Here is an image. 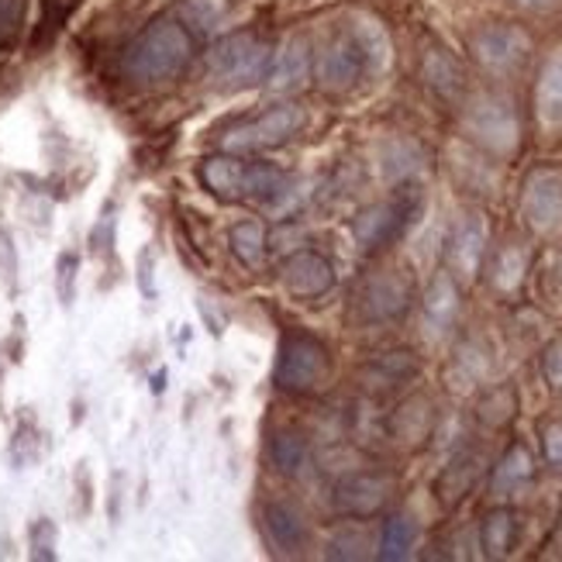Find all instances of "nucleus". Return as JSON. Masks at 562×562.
I'll use <instances>...</instances> for the list:
<instances>
[{
    "label": "nucleus",
    "instance_id": "nucleus-1",
    "mask_svg": "<svg viewBox=\"0 0 562 562\" xmlns=\"http://www.w3.org/2000/svg\"><path fill=\"white\" fill-rule=\"evenodd\" d=\"M390 66V38L373 18L349 21L331 35L317 56V80L328 90H349L362 77H373Z\"/></svg>",
    "mask_w": 562,
    "mask_h": 562
},
{
    "label": "nucleus",
    "instance_id": "nucleus-2",
    "mask_svg": "<svg viewBox=\"0 0 562 562\" xmlns=\"http://www.w3.org/2000/svg\"><path fill=\"white\" fill-rule=\"evenodd\" d=\"M193 56V29L177 18H159L125 48V72L135 83L173 80Z\"/></svg>",
    "mask_w": 562,
    "mask_h": 562
},
{
    "label": "nucleus",
    "instance_id": "nucleus-3",
    "mask_svg": "<svg viewBox=\"0 0 562 562\" xmlns=\"http://www.w3.org/2000/svg\"><path fill=\"white\" fill-rule=\"evenodd\" d=\"M201 180L217 198H280L290 187V177L270 162H241L232 156H217L201 166Z\"/></svg>",
    "mask_w": 562,
    "mask_h": 562
},
{
    "label": "nucleus",
    "instance_id": "nucleus-4",
    "mask_svg": "<svg viewBox=\"0 0 562 562\" xmlns=\"http://www.w3.org/2000/svg\"><path fill=\"white\" fill-rule=\"evenodd\" d=\"M422 214V190L418 187H401L394 193V201L366 207L356 222H352V235L366 252H376L390 241H397Z\"/></svg>",
    "mask_w": 562,
    "mask_h": 562
},
{
    "label": "nucleus",
    "instance_id": "nucleus-5",
    "mask_svg": "<svg viewBox=\"0 0 562 562\" xmlns=\"http://www.w3.org/2000/svg\"><path fill=\"white\" fill-rule=\"evenodd\" d=\"M304 128V111L297 104H280L252 121H241L232 132L222 135V149L228 153H266L286 145L293 135Z\"/></svg>",
    "mask_w": 562,
    "mask_h": 562
},
{
    "label": "nucleus",
    "instance_id": "nucleus-6",
    "mask_svg": "<svg viewBox=\"0 0 562 562\" xmlns=\"http://www.w3.org/2000/svg\"><path fill=\"white\" fill-rule=\"evenodd\" d=\"M331 359L328 349L311 335H290L283 338L280 356H277V386L293 390V394H307V390L322 386L328 380Z\"/></svg>",
    "mask_w": 562,
    "mask_h": 562
},
{
    "label": "nucleus",
    "instance_id": "nucleus-7",
    "mask_svg": "<svg viewBox=\"0 0 562 562\" xmlns=\"http://www.w3.org/2000/svg\"><path fill=\"white\" fill-rule=\"evenodd\" d=\"M207 69L214 72V80H222L228 87L256 83L266 72V45L249 32L228 35L211 48Z\"/></svg>",
    "mask_w": 562,
    "mask_h": 562
},
{
    "label": "nucleus",
    "instance_id": "nucleus-8",
    "mask_svg": "<svg viewBox=\"0 0 562 562\" xmlns=\"http://www.w3.org/2000/svg\"><path fill=\"white\" fill-rule=\"evenodd\" d=\"M470 135L491 153H510L518 145V114L504 97H480L467 114Z\"/></svg>",
    "mask_w": 562,
    "mask_h": 562
},
{
    "label": "nucleus",
    "instance_id": "nucleus-9",
    "mask_svg": "<svg viewBox=\"0 0 562 562\" xmlns=\"http://www.w3.org/2000/svg\"><path fill=\"white\" fill-rule=\"evenodd\" d=\"M525 217L535 232L562 228V173L555 169H539L525 183Z\"/></svg>",
    "mask_w": 562,
    "mask_h": 562
},
{
    "label": "nucleus",
    "instance_id": "nucleus-10",
    "mask_svg": "<svg viewBox=\"0 0 562 562\" xmlns=\"http://www.w3.org/2000/svg\"><path fill=\"white\" fill-rule=\"evenodd\" d=\"M394 480L386 473H349L335 486V507L349 518H370L386 504Z\"/></svg>",
    "mask_w": 562,
    "mask_h": 562
},
{
    "label": "nucleus",
    "instance_id": "nucleus-11",
    "mask_svg": "<svg viewBox=\"0 0 562 562\" xmlns=\"http://www.w3.org/2000/svg\"><path fill=\"white\" fill-rule=\"evenodd\" d=\"M411 304V290L397 273H380L359 293V314L362 322L383 325V322H397Z\"/></svg>",
    "mask_w": 562,
    "mask_h": 562
},
{
    "label": "nucleus",
    "instance_id": "nucleus-12",
    "mask_svg": "<svg viewBox=\"0 0 562 562\" xmlns=\"http://www.w3.org/2000/svg\"><path fill=\"white\" fill-rule=\"evenodd\" d=\"M473 53L491 72H510L515 66H521L528 53V38L525 32L510 29V24H491V29H483L473 38Z\"/></svg>",
    "mask_w": 562,
    "mask_h": 562
},
{
    "label": "nucleus",
    "instance_id": "nucleus-13",
    "mask_svg": "<svg viewBox=\"0 0 562 562\" xmlns=\"http://www.w3.org/2000/svg\"><path fill=\"white\" fill-rule=\"evenodd\" d=\"M280 280L293 297H322V293L335 286V270L322 252L304 249V252H293L283 262Z\"/></svg>",
    "mask_w": 562,
    "mask_h": 562
},
{
    "label": "nucleus",
    "instance_id": "nucleus-14",
    "mask_svg": "<svg viewBox=\"0 0 562 562\" xmlns=\"http://www.w3.org/2000/svg\"><path fill=\"white\" fill-rule=\"evenodd\" d=\"M262 531L270 546L280 552V555H297L307 542V528H304V518L293 510L290 504H266L262 510Z\"/></svg>",
    "mask_w": 562,
    "mask_h": 562
},
{
    "label": "nucleus",
    "instance_id": "nucleus-15",
    "mask_svg": "<svg viewBox=\"0 0 562 562\" xmlns=\"http://www.w3.org/2000/svg\"><path fill=\"white\" fill-rule=\"evenodd\" d=\"M486 252V225L480 214H470L449 241V262L462 280H473Z\"/></svg>",
    "mask_w": 562,
    "mask_h": 562
},
{
    "label": "nucleus",
    "instance_id": "nucleus-16",
    "mask_svg": "<svg viewBox=\"0 0 562 562\" xmlns=\"http://www.w3.org/2000/svg\"><path fill=\"white\" fill-rule=\"evenodd\" d=\"M459 314V290L452 283L449 273H438L428 286V297H425V325L428 335H446Z\"/></svg>",
    "mask_w": 562,
    "mask_h": 562
},
{
    "label": "nucleus",
    "instance_id": "nucleus-17",
    "mask_svg": "<svg viewBox=\"0 0 562 562\" xmlns=\"http://www.w3.org/2000/svg\"><path fill=\"white\" fill-rule=\"evenodd\" d=\"M311 72V53H307V42L304 38H293L286 42L277 59H273V69H270V87L273 90H297L304 87Z\"/></svg>",
    "mask_w": 562,
    "mask_h": 562
},
{
    "label": "nucleus",
    "instance_id": "nucleus-18",
    "mask_svg": "<svg viewBox=\"0 0 562 562\" xmlns=\"http://www.w3.org/2000/svg\"><path fill=\"white\" fill-rule=\"evenodd\" d=\"M418 546V525L411 518L397 515V518H386L383 521V531H380V549L376 555L386 559V562H397V559H407Z\"/></svg>",
    "mask_w": 562,
    "mask_h": 562
},
{
    "label": "nucleus",
    "instance_id": "nucleus-19",
    "mask_svg": "<svg viewBox=\"0 0 562 562\" xmlns=\"http://www.w3.org/2000/svg\"><path fill=\"white\" fill-rule=\"evenodd\" d=\"M539 117L546 125H562V48L546 63L539 80Z\"/></svg>",
    "mask_w": 562,
    "mask_h": 562
},
{
    "label": "nucleus",
    "instance_id": "nucleus-20",
    "mask_svg": "<svg viewBox=\"0 0 562 562\" xmlns=\"http://www.w3.org/2000/svg\"><path fill=\"white\" fill-rule=\"evenodd\" d=\"M510 542H515V515L504 507L491 510V515L483 518V528H480V546L491 559H501L510 552Z\"/></svg>",
    "mask_w": 562,
    "mask_h": 562
},
{
    "label": "nucleus",
    "instance_id": "nucleus-21",
    "mask_svg": "<svg viewBox=\"0 0 562 562\" xmlns=\"http://www.w3.org/2000/svg\"><path fill=\"white\" fill-rule=\"evenodd\" d=\"M270 462L283 476H297L307 462V446L297 431H273L270 438Z\"/></svg>",
    "mask_w": 562,
    "mask_h": 562
},
{
    "label": "nucleus",
    "instance_id": "nucleus-22",
    "mask_svg": "<svg viewBox=\"0 0 562 562\" xmlns=\"http://www.w3.org/2000/svg\"><path fill=\"white\" fill-rule=\"evenodd\" d=\"M480 476V456H462L456 459L452 467L442 473V480H438V497H442L446 504H456L467 497V491L476 483Z\"/></svg>",
    "mask_w": 562,
    "mask_h": 562
},
{
    "label": "nucleus",
    "instance_id": "nucleus-23",
    "mask_svg": "<svg viewBox=\"0 0 562 562\" xmlns=\"http://www.w3.org/2000/svg\"><path fill=\"white\" fill-rule=\"evenodd\" d=\"M528 480H531V456H528V449L515 446L501 459V467L494 473V491L497 494H515L518 486H525Z\"/></svg>",
    "mask_w": 562,
    "mask_h": 562
},
{
    "label": "nucleus",
    "instance_id": "nucleus-24",
    "mask_svg": "<svg viewBox=\"0 0 562 562\" xmlns=\"http://www.w3.org/2000/svg\"><path fill=\"white\" fill-rule=\"evenodd\" d=\"M262 249H266V235L256 222H238L232 228V252L246 266H256L262 259Z\"/></svg>",
    "mask_w": 562,
    "mask_h": 562
},
{
    "label": "nucleus",
    "instance_id": "nucleus-25",
    "mask_svg": "<svg viewBox=\"0 0 562 562\" xmlns=\"http://www.w3.org/2000/svg\"><path fill=\"white\" fill-rule=\"evenodd\" d=\"M414 373H418V366L411 362L407 352H390V356H383V359L373 366V376H376L383 386H397V383H404V380L414 376Z\"/></svg>",
    "mask_w": 562,
    "mask_h": 562
},
{
    "label": "nucleus",
    "instance_id": "nucleus-26",
    "mask_svg": "<svg viewBox=\"0 0 562 562\" xmlns=\"http://www.w3.org/2000/svg\"><path fill=\"white\" fill-rule=\"evenodd\" d=\"M525 252L521 249H504L497 256V266H494V283L501 290H515L521 283V273H525Z\"/></svg>",
    "mask_w": 562,
    "mask_h": 562
},
{
    "label": "nucleus",
    "instance_id": "nucleus-27",
    "mask_svg": "<svg viewBox=\"0 0 562 562\" xmlns=\"http://www.w3.org/2000/svg\"><path fill=\"white\" fill-rule=\"evenodd\" d=\"M225 14V4L222 0H187L183 4V21L190 24L193 32L201 29H211V24Z\"/></svg>",
    "mask_w": 562,
    "mask_h": 562
},
{
    "label": "nucleus",
    "instance_id": "nucleus-28",
    "mask_svg": "<svg viewBox=\"0 0 562 562\" xmlns=\"http://www.w3.org/2000/svg\"><path fill=\"white\" fill-rule=\"evenodd\" d=\"M24 8H29V0H0V48L18 38L24 24Z\"/></svg>",
    "mask_w": 562,
    "mask_h": 562
},
{
    "label": "nucleus",
    "instance_id": "nucleus-29",
    "mask_svg": "<svg viewBox=\"0 0 562 562\" xmlns=\"http://www.w3.org/2000/svg\"><path fill=\"white\" fill-rule=\"evenodd\" d=\"M366 549H370V539H366V535L362 531H338L335 535V539L328 542V555L331 559H362L366 555Z\"/></svg>",
    "mask_w": 562,
    "mask_h": 562
},
{
    "label": "nucleus",
    "instance_id": "nucleus-30",
    "mask_svg": "<svg viewBox=\"0 0 562 562\" xmlns=\"http://www.w3.org/2000/svg\"><path fill=\"white\" fill-rule=\"evenodd\" d=\"M418 169V149L414 145H407V142H394L386 149V173L390 177H407V173H414Z\"/></svg>",
    "mask_w": 562,
    "mask_h": 562
},
{
    "label": "nucleus",
    "instance_id": "nucleus-31",
    "mask_svg": "<svg viewBox=\"0 0 562 562\" xmlns=\"http://www.w3.org/2000/svg\"><path fill=\"white\" fill-rule=\"evenodd\" d=\"M32 555L35 559H56V528L53 521H35L32 525Z\"/></svg>",
    "mask_w": 562,
    "mask_h": 562
},
{
    "label": "nucleus",
    "instance_id": "nucleus-32",
    "mask_svg": "<svg viewBox=\"0 0 562 562\" xmlns=\"http://www.w3.org/2000/svg\"><path fill=\"white\" fill-rule=\"evenodd\" d=\"M72 283H77V256H63L59 259V297H63V304L72 301Z\"/></svg>",
    "mask_w": 562,
    "mask_h": 562
},
{
    "label": "nucleus",
    "instance_id": "nucleus-33",
    "mask_svg": "<svg viewBox=\"0 0 562 562\" xmlns=\"http://www.w3.org/2000/svg\"><path fill=\"white\" fill-rule=\"evenodd\" d=\"M546 380H549L555 390H562V338L552 341L549 352H546Z\"/></svg>",
    "mask_w": 562,
    "mask_h": 562
},
{
    "label": "nucleus",
    "instance_id": "nucleus-34",
    "mask_svg": "<svg viewBox=\"0 0 562 562\" xmlns=\"http://www.w3.org/2000/svg\"><path fill=\"white\" fill-rule=\"evenodd\" d=\"M546 459L552 462V467L562 470V428H559V425H552V428L546 431Z\"/></svg>",
    "mask_w": 562,
    "mask_h": 562
},
{
    "label": "nucleus",
    "instance_id": "nucleus-35",
    "mask_svg": "<svg viewBox=\"0 0 562 562\" xmlns=\"http://www.w3.org/2000/svg\"><path fill=\"white\" fill-rule=\"evenodd\" d=\"M198 307H201L204 325H211V331H214V335H222V331H225V317L217 314V307H214V304H207V297H201V301H198Z\"/></svg>",
    "mask_w": 562,
    "mask_h": 562
},
{
    "label": "nucleus",
    "instance_id": "nucleus-36",
    "mask_svg": "<svg viewBox=\"0 0 562 562\" xmlns=\"http://www.w3.org/2000/svg\"><path fill=\"white\" fill-rule=\"evenodd\" d=\"M138 270H142V293H145V297H153V280H149V273H153V256L149 252H142Z\"/></svg>",
    "mask_w": 562,
    "mask_h": 562
},
{
    "label": "nucleus",
    "instance_id": "nucleus-37",
    "mask_svg": "<svg viewBox=\"0 0 562 562\" xmlns=\"http://www.w3.org/2000/svg\"><path fill=\"white\" fill-rule=\"evenodd\" d=\"M11 270H14V259H11V241L0 235V273L4 277H11Z\"/></svg>",
    "mask_w": 562,
    "mask_h": 562
},
{
    "label": "nucleus",
    "instance_id": "nucleus-38",
    "mask_svg": "<svg viewBox=\"0 0 562 562\" xmlns=\"http://www.w3.org/2000/svg\"><path fill=\"white\" fill-rule=\"evenodd\" d=\"M162 386H166V370L159 376H153V390H156V394H162Z\"/></svg>",
    "mask_w": 562,
    "mask_h": 562
},
{
    "label": "nucleus",
    "instance_id": "nucleus-39",
    "mask_svg": "<svg viewBox=\"0 0 562 562\" xmlns=\"http://www.w3.org/2000/svg\"><path fill=\"white\" fill-rule=\"evenodd\" d=\"M528 4H549V0H528Z\"/></svg>",
    "mask_w": 562,
    "mask_h": 562
}]
</instances>
